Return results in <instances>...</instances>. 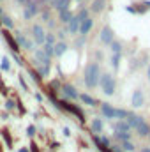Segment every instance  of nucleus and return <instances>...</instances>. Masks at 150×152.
<instances>
[{"instance_id":"nucleus-1","label":"nucleus","mask_w":150,"mask_h":152,"mask_svg":"<svg viewBox=\"0 0 150 152\" xmlns=\"http://www.w3.org/2000/svg\"><path fill=\"white\" fill-rule=\"evenodd\" d=\"M99 78H101V69H99V64L95 62H90L88 66H85V76H83V81L88 88H94L99 85Z\"/></svg>"},{"instance_id":"nucleus-2","label":"nucleus","mask_w":150,"mask_h":152,"mask_svg":"<svg viewBox=\"0 0 150 152\" xmlns=\"http://www.w3.org/2000/svg\"><path fill=\"white\" fill-rule=\"evenodd\" d=\"M99 85H101V90L106 94V96H113L115 94V87H117V83H115V78L111 75H101L99 78Z\"/></svg>"},{"instance_id":"nucleus-3","label":"nucleus","mask_w":150,"mask_h":152,"mask_svg":"<svg viewBox=\"0 0 150 152\" xmlns=\"http://www.w3.org/2000/svg\"><path fill=\"white\" fill-rule=\"evenodd\" d=\"M57 106H60V108H64V110H67V112H71L73 115H76L81 122H85V115H83V112L79 110V108H76L74 104H71L69 101H60V103H57Z\"/></svg>"},{"instance_id":"nucleus-4","label":"nucleus","mask_w":150,"mask_h":152,"mask_svg":"<svg viewBox=\"0 0 150 152\" xmlns=\"http://www.w3.org/2000/svg\"><path fill=\"white\" fill-rule=\"evenodd\" d=\"M39 12V7L34 0H27V7H25V12H23V18L25 20H32L36 14Z\"/></svg>"},{"instance_id":"nucleus-5","label":"nucleus","mask_w":150,"mask_h":152,"mask_svg":"<svg viewBox=\"0 0 150 152\" xmlns=\"http://www.w3.org/2000/svg\"><path fill=\"white\" fill-rule=\"evenodd\" d=\"M101 113L106 118H118V110L113 108L110 103H101Z\"/></svg>"},{"instance_id":"nucleus-6","label":"nucleus","mask_w":150,"mask_h":152,"mask_svg":"<svg viewBox=\"0 0 150 152\" xmlns=\"http://www.w3.org/2000/svg\"><path fill=\"white\" fill-rule=\"evenodd\" d=\"M32 34H34V41L37 44H44L46 42V32H44V28L41 25H34L32 27Z\"/></svg>"},{"instance_id":"nucleus-7","label":"nucleus","mask_w":150,"mask_h":152,"mask_svg":"<svg viewBox=\"0 0 150 152\" xmlns=\"http://www.w3.org/2000/svg\"><path fill=\"white\" fill-rule=\"evenodd\" d=\"M14 37H16L18 46H21L23 50H34V42H32V41H28V39L25 37L21 32H14Z\"/></svg>"},{"instance_id":"nucleus-8","label":"nucleus","mask_w":150,"mask_h":152,"mask_svg":"<svg viewBox=\"0 0 150 152\" xmlns=\"http://www.w3.org/2000/svg\"><path fill=\"white\" fill-rule=\"evenodd\" d=\"M99 39H101V42L103 44H111L113 41V28L111 27H103V30H101V34H99Z\"/></svg>"},{"instance_id":"nucleus-9","label":"nucleus","mask_w":150,"mask_h":152,"mask_svg":"<svg viewBox=\"0 0 150 152\" xmlns=\"http://www.w3.org/2000/svg\"><path fill=\"white\" fill-rule=\"evenodd\" d=\"M131 103H133L134 108H141L143 103H145V96H143V92H141V90H134V92H133V99H131Z\"/></svg>"},{"instance_id":"nucleus-10","label":"nucleus","mask_w":150,"mask_h":152,"mask_svg":"<svg viewBox=\"0 0 150 152\" xmlns=\"http://www.w3.org/2000/svg\"><path fill=\"white\" fill-rule=\"evenodd\" d=\"M92 27H94V20L92 18H87V20H83L81 23H79V34L85 37L90 30H92Z\"/></svg>"},{"instance_id":"nucleus-11","label":"nucleus","mask_w":150,"mask_h":152,"mask_svg":"<svg viewBox=\"0 0 150 152\" xmlns=\"http://www.w3.org/2000/svg\"><path fill=\"white\" fill-rule=\"evenodd\" d=\"M69 5H71V0H51V7L58 12L69 9Z\"/></svg>"},{"instance_id":"nucleus-12","label":"nucleus","mask_w":150,"mask_h":152,"mask_svg":"<svg viewBox=\"0 0 150 152\" xmlns=\"http://www.w3.org/2000/svg\"><path fill=\"white\" fill-rule=\"evenodd\" d=\"M62 92L66 94L67 99H79V94L76 92V88L73 85H64V87H62Z\"/></svg>"},{"instance_id":"nucleus-13","label":"nucleus","mask_w":150,"mask_h":152,"mask_svg":"<svg viewBox=\"0 0 150 152\" xmlns=\"http://www.w3.org/2000/svg\"><path fill=\"white\" fill-rule=\"evenodd\" d=\"M113 129H115V133H129L131 131V126L125 120H118V122L113 124Z\"/></svg>"},{"instance_id":"nucleus-14","label":"nucleus","mask_w":150,"mask_h":152,"mask_svg":"<svg viewBox=\"0 0 150 152\" xmlns=\"http://www.w3.org/2000/svg\"><path fill=\"white\" fill-rule=\"evenodd\" d=\"M134 129L138 131V134H140V136H149V134H150V126L145 122V120H141Z\"/></svg>"},{"instance_id":"nucleus-15","label":"nucleus","mask_w":150,"mask_h":152,"mask_svg":"<svg viewBox=\"0 0 150 152\" xmlns=\"http://www.w3.org/2000/svg\"><path fill=\"white\" fill-rule=\"evenodd\" d=\"M79 23H81V21H79L76 16H73V18H71V21H69V27H67L71 36H74V34H78V32H79Z\"/></svg>"},{"instance_id":"nucleus-16","label":"nucleus","mask_w":150,"mask_h":152,"mask_svg":"<svg viewBox=\"0 0 150 152\" xmlns=\"http://www.w3.org/2000/svg\"><path fill=\"white\" fill-rule=\"evenodd\" d=\"M53 51H55V55H57V57H60V55H64V53L67 51V44H66L64 41L55 42V44H53Z\"/></svg>"},{"instance_id":"nucleus-17","label":"nucleus","mask_w":150,"mask_h":152,"mask_svg":"<svg viewBox=\"0 0 150 152\" xmlns=\"http://www.w3.org/2000/svg\"><path fill=\"white\" fill-rule=\"evenodd\" d=\"M71 18H73L71 9H66V11H60V12H58V21H60V23H69Z\"/></svg>"},{"instance_id":"nucleus-18","label":"nucleus","mask_w":150,"mask_h":152,"mask_svg":"<svg viewBox=\"0 0 150 152\" xmlns=\"http://www.w3.org/2000/svg\"><path fill=\"white\" fill-rule=\"evenodd\" d=\"M103 127H104V124H103V118H94L92 120V133H103Z\"/></svg>"},{"instance_id":"nucleus-19","label":"nucleus","mask_w":150,"mask_h":152,"mask_svg":"<svg viewBox=\"0 0 150 152\" xmlns=\"http://www.w3.org/2000/svg\"><path fill=\"white\" fill-rule=\"evenodd\" d=\"M104 5H106V0H94L90 11H92V12H101V11L104 9Z\"/></svg>"},{"instance_id":"nucleus-20","label":"nucleus","mask_w":150,"mask_h":152,"mask_svg":"<svg viewBox=\"0 0 150 152\" xmlns=\"http://www.w3.org/2000/svg\"><path fill=\"white\" fill-rule=\"evenodd\" d=\"M79 99H81V103H85L88 106H97V101L92 96H88V94H79Z\"/></svg>"},{"instance_id":"nucleus-21","label":"nucleus","mask_w":150,"mask_h":152,"mask_svg":"<svg viewBox=\"0 0 150 152\" xmlns=\"http://www.w3.org/2000/svg\"><path fill=\"white\" fill-rule=\"evenodd\" d=\"M36 58L41 60L44 66H50V57H46V53H44L42 50H37V51H36Z\"/></svg>"},{"instance_id":"nucleus-22","label":"nucleus","mask_w":150,"mask_h":152,"mask_svg":"<svg viewBox=\"0 0 150 152\" xmlns=\"http://www.w3.org/2000/svg\"><path fill=\"white\" fill-rule=\"evenodd\" d=\"M5 34V39H7V42H9V46H11V50L16 53V51H20V46H18V42L14 41V39L11 37V34H7V32H4Z\"/></svg>"},{"instance_id":"nucleus-23","label":"nucleus","mask_w":150,"mask_h":152,"mask_svg":"<svg viewBox=\"0 0 150 152\" xmlns=\"http://www.w3.org/2000/svg\"><path fill=\"white\" fill-rule=\"evenodd\" d=\"M42 51L46 53V57H53V55H55V51H53V44H48V42L42 44Z\"/></svg>"},{"instance_id":"nucleus-24","label":"nucleus","mask_w":150,"mask_h":152,"mask_svg":"<svg viewBox=\"0 0 150 152\" xmlns=\"http://www.w3.org/2000/svg\"><path fill=\"white\" fill-rule=\"evenodd\" d=\"M110 50H111V53H122V44L118 41H111Z\"/></svg>"},{"instance_id":"nucleus-25","label":"nucleus","mask_w":150,"mask_h":152,"mask_svg":"<svg viewBox=\"0 0 150 152\" xmlns=\"http://www.w3.org/2000/svg\"><path fill=\"white\" fill-rule=\"evenodd\" d=\"M2 25H4L5 28H12V27H14L12 20H11L9 16H5V14H2Z\"/></svg>"},{"instance_id":"nucleus-26","label":"nucleus","mask_w":150,"mask_h":152,"mask_svg":"<svg viewBox=\"0 0 150 152\" xmlns=\"http://www.w3.org/2000/svg\"><path fill=\"white\" fill-rule=\"evenodd\" d=\"M115 138L120 142H129L131 140V133H115Z\"/></svg>"},{"instance_id":"nucleus-27","label":"nucleus","mask_w":150,"mask_h":152,"mask_svg":"<svg viewBox=\"0 0 150 152\" xmlns=\"http://www.w3.org/2000/svg\"><path fill=\"white\" fill-rule=\"evenodd\" d=\"M118 64H120V53H113V57H111L113 69H118Z\"/></svg>"},{"instance_id":"nucleus-28","label":"nucleus","mask_w":150,"mask_h":152,"mask_svg":"<svg viewBox=\"0 0 150 152\" xmlns=\"http://www.w3.org/2000/svg\"><path fill=\"white\" fill-rule=\"evenodd\" d=\"M76 18L79 20V21H83V20H87L88 18V9H81L78 14H76Z\"/></svg>"},{"instance_id":"nucleus-29","label":"nucleus","mask_w":150,"mask_h":152,"mask_svg":"<svg viewBox=\"0 0 150 152\" xmlns=\"http://www.w3.org/2000/svg\"><path fill=\"white\" fill-rule=\"evenodd\" d=\"M122 151H125V152H133V151H134V145H133L131 142H122Z\"/></svg>"},{"instance_id":"nucleus-30","label":"nucleus","mask_w":150,"mask_h":152,"mask_svg":"<svg viewBox=\"0 0 150 152\" xmlns=\"http://www.w3.org/2000/svg\"><path fill=\"white\" fill-rule=\"evenodd\" d=\"M46 42L48 44H55V36L53 34H46Z\"/></svg>"},{"instance_id":"nucleus-31","label":"nucleus","mask_w":150,"mask_h":152,"mask_svg":"<svg viewBox=\"0 0 150 152\" xmlns=\"http://www.w3.org/2000/svg\"><path fill=\"white\" fill-rule=\"evenodd\" d=\"M27 133H28V136H34V134H36V127H34V126H28V127H27Z\"/></svg>"},{"instance_id":"nucleus-32","label":"nucleus","mask_w":150,"mask_h":152,"mask_svg":"<svg viewBox=\"0 0 150 152\" xmlns=\"http://www.w3.org/2000/svg\"><path fill=\"white\" fill-rule=\"evenodd\" d=\"M2 69H5V71L9 69V60H7V58H4V60H2Z\"/></svg>"},{"instance_id":"nucleus-33","label":"nucleus","mask_w":150,"mask_h":152,"mask_svg":"<svg viewBox=\"0 0 150 152\" xmlns=\"http://www.w3.org/2000/svg\"><path fill=\"white\" fill-rule=\"evenodd\" d=\"M5 108H7V110H12V108H14V103H12V101H7Z\"/></svg>"},{"instance_id":"nucleus-34","label":"nucleus","mask_w":150,"mask_h":152,"mask_svg":"<svg viewBox=\"0 0 150 152\" xmlns=\"http://www.w3.org/2000/svg\"><path fill=\"white\" fill-rule=\"evenodd\" d=\"M111 152H122V151H120V149H118V147L115 145V147H111Z\"/></svg>"},{"instance_id":"nucleus-35","label":"nucleus","mask_w":150,"mask_h":152,"mask_svg":"<svg viewBox=\"0 0 150 152\" xmlns=\"http://www.w3.org/2000/svg\"><path fill=\"white\" fill-rule=\"evenodd\" d=\"M141 152H150V147H145V149H141Z\"/></svg>"},{"instance_id":"nucleus-36","label":"nucleus","mask_w":150,"mask_h":152,"mask_svg":"<svg viewBox=\"0 0 150 152\" xmlns=\"http://www.w3.org/2000/svg\"><path fill=\"white\" fill-rule=\"evenodd\" d=\"M18 4H27V0H16Z\"/></svg>"},{"instance_id":"nucleus-37","label":"nucleus","mask_w":150,"mask_h":152,"mask_svg":"<svg viewBox=\"0 0 150 152\" xmlns=\"http://www.w3.org/2000/svg\"><path fill=\"white\" fill-rule=\"evenodd\" d=\"M147 75H149V80H150V66H149V69H147Z\"/></svg>"},{"instance_id":"nucleus-38","label":"nucleus","mask_w":150,"mask_h":152,"mask_svg":"<svg viewBox=\"0 0 150 152\" xmlns=\"http://www.w3.org/2000/svg\"><path fill=\"white\" fill-rule=\"evenodd\" d=\"M145 5H147V7H150V0H149V2H145Z\"/></svg>"},{"instance_id":"nucleus-39","label":"nucleus","mask_w":150,"mask_h":152,"mask_svg":"<svg viewBox=\"0 0 150 152\" xmlns=\"http://www.w3.org/2000/svg\"><path fill=\"white\" fill-rule=\"evenodd\" d=\"M20 152H28V151H27V149H21V151H20Z\"/></svg>"},{"instance_id":"nucleus-40","label":"nucleus","mask_w":150,"mask_h":152,"mask_svg":"<svg viewBox=\"0 0 150 152\" xmlns=\"http://www.w3.org/2000/svg\"><path fill=\"white\" fill-rule=\"evenodd\" d=\"M0 16H2V9H0Z\"/></svg>"},{"instance_id":"nucleus-41","label":"nucleus","mask_w":150,"mask_h":152,"mask_svg":"<svg viewBox=\"0 0 150 152\" xmlns=\"http://www.w3.org/2000/svg\"><path fill=\"white\" fill-rule=\"evenodd\" d=\"M42 2H46V0H42Z\"/></svg>"},{"instance_id":"nucleus-42","label":"nucleus","mask_w":150,"mask_h":152,"mask_svg":"<svg viewBox=\"0 0 150 152\" xmlns=\"http://www.w3.org/2000/svg\"><path fill=\"white\" fill-rule=\"evenodd\" d=\"M149 136H150V134H149Z\"/></svg>"}]
</instances>
